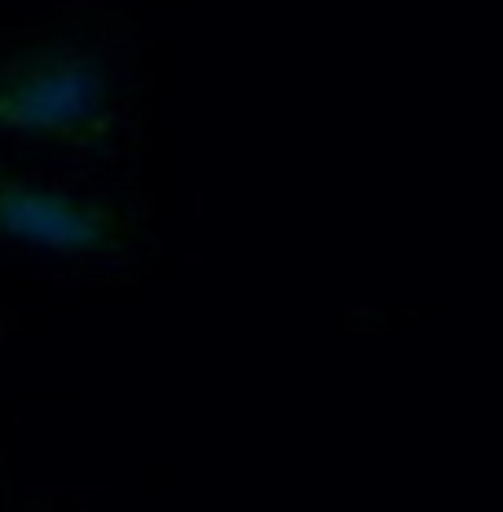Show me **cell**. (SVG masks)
<instances>
[{
	"label": "cell",
	"mask_w": 503,
	"mask_h": 512,
	"mask_svg": "<svg viewBox=\"0 0 503 512\" xmlns=\"http://www.w3.org/2000/svg\"><path fill=\"white\" fill-rule=\"evenodd\" d=\"M106 98V71L80 49H36L0 76V124L71 128L93 120Z\"/></svg>",
	"instance_id": "1"
},
{
	"label": "cell",
	"mask_w": 503,
	"mask_h": 512,
	"mask_svg": "<svg viewBox=\"0 0 503 512\" xmlns=\"http://www.w3.org/2000/svg\"><path fill=\"white\" fill-rule=\"evenodd\" d=\"M0 234L53 252H111V230L58 190L0 177Z\"/></svg>",
	"instance_id": "2"
}]
</instances>
